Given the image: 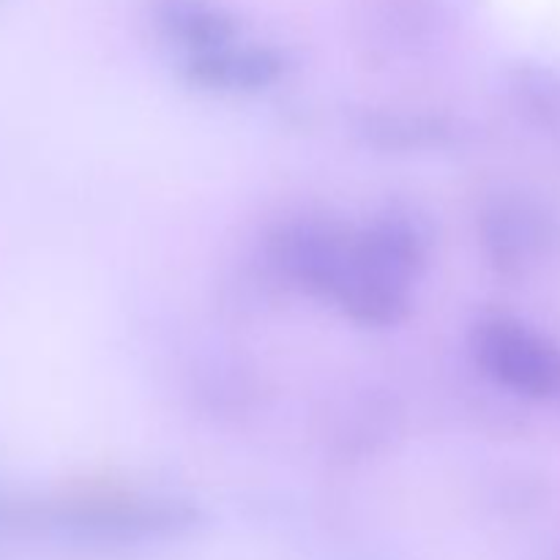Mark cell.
<instances>
[{
  "mask_svg": "<svg viewBox=\"0 0 560 560\" xmlns=\"http://www.w3.org/2000/svg\"><path fill=\"white\" fill-rule=\"evenodd\" d=\"M479 355L506 386L525 394H547L558 386L560 366L552 350L514 323H492L479 334Z\"/></svg>",
  "mask_w": 560,
  "mask_h": 560,
  "instance_id": "obj_1",
  "label": "cell"
}]
</instances>
